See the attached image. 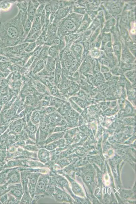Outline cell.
Masks as SVG:
<instances>
[{
	"label": "cell",
	"instance_id": "cell-1",
	"mask_svg": "<svg viewBox=\"0 0 136 204\" xmlns=\"http://www.w3.org/2000/svg\"><path fill=\"white\" fill-rule=\"evenodd\" d=\"M7 23L6 33L8 46H15L23 42L24 28L20 13L14 18L9 20Z\"/></svg>",
	"mask_w": 136,
	"mask_h": 204
},
{
	"label": "cell",
	"instance_id": "cell-2",
	"mask_svg": "<svg viewBox=\"0 0 136 204\" xmlns=\"http://www.w3.org/2000/svg\"><path fill=\"white\" fill-rule=\"evenodd\" d=\"M40 5V3L38 2L31 1L29 2L27 11V16L28 19L32 22L35 18L36 10Z\"/></svg>",
	"mask_w": 136,
	"mask_h": 204
},
{
	"label": "cell",
	"instance_id": "cell-3",
	"mask_svg": "<svg viewBox=\"0 0 136 204\" xmlns=\"http://www.w3.org/2000/svg\"><path fill=\"white\" fill-rule=\"evenodd\" d=\"M70 10V8L69 7H65L58 9L54 14V20L52 22L55 24L58 23L60 20L65 18Z\"/></svg>",
	"mask_w": 136,
	"mask_h": 204
},
{
	"label": "cell",
	"instance_id": "cell-4",
	"mask_svg": "<svg viewBox=\"0 0 136 204\" xmlns=\"http://www.w3.org/2000/svg\"><path fill=\"white\" fill-rule=\"evenodd\" d=\"M47 182L48 180L45 178L42 177L39 178L36 184V193L44 192L46 188Z\"/></svg>",
	"mask_w": 136,
	"mask_h": 204
},
{
	"label": "cell",
	"instance_id": "cell-5",
	"mask_svg": "<svg viewBox=\"0 0 136 204\" xmlns=\"http://www.w3.org/2000/svg\"><path fill=\"white\" fill-rule=\"evenodd\" d=\"M28 3L29 2L25 1L19 2L17 4V6L19 9V13L21 16L27 14Z\"/></svg>",
	"mask_w": 136,
	"mask_h": 204
},
{
	"label": "cell",
	"instance_id": "cell-6",
	"mask_svg": "<svg viewBox=\"0 0 136 204\" xmlns=\"http://www.w3.org/2000/svg\"><path fill=\"white\" fill-rule=\"evenodd\" d=\"M32 22L29 19H27L24 22L23 24V28H24V35L23 37V41L24 42L28 36L29 31L32 28Z\"/></svg>",
	"mask_w": 136,
	"mask_h": 204
},
{
	"label": "cell",
	"instance_id": "cell-7",
	"mask_svg": "<svg viewBox=\"0 0 136 204\" xmlns=\"http://www.w3.org/2000/svg\"><path fill=\"white\" fill-rule=\"evenodd\" d=\"M44 66H45V64L43 59H41L37 61L33 69V73L34 74L38 73L44 68Z\"/></svg>",
	"mask_w": 136,
	"mask_h": 204
},
{
	"label": "cell",
	"instance_id": "cell-8",
	"mask_svg": "<svg viewBox=\"0 0 136 204\" xmlns=\"http://www.w3.org/2000/svg\"><path fill=\"white\" fill-rule=\"evenodd\" d=\"M39 157L40 161L42 162H47L49 159V152L47 150H40L39 153Z\"/></svg>",
	"mask_w": 136,
	"mask_h": 204
},
{
	"label": "cell",
	"instance_id": "cell-9",
	"mask_svg": "<svg viewBox=\"0 0 136 204\" xmlns=\"http://www.w3.org/2000/svg\"><path fill=\"white\" fill-rule=\"evenodd\" d=\"M58 49L55 45H52L49 47L48 51V55L49 56L53 58H56L58 56Z\"/></svg>",
	"mask_w": 136,
	"mask_h": 204
},
{
	"label": "cell",
	"instance_id": "cell-10",
	"mask_svg": "<svg viewBox=\"0 0 136 204\" xmlns=\"http://www.w3.org/2000/svg\"><path fill=\"white\" fill-rule=\"evenodd\" d=\"M11 193L16 197L21 198L22 194V191L21 186L15 187L12 189L11 190Z\"/></svg>",
	"mask_w": 136,
	"mask_h": 204
},
{
	"label": "cell",
	"instance_id": "cell-11",
	"mask_svg": "<svg viewBox=\"0 0 136 204\" xmlns=\"http://www.w3.org/2000/svg\"><path fill=\"white\" fill-rule=\"evenodd\" d=\"M44 9L46 13V22L49 21V18H50V16H51V13H52V4H51V2H49L47 3V4L45 5V8H44Z\"/></svg>",
	"mask_w": 136,
	"mask_h": 204
},
{
	"label": "cell",
	"instance_id": "cell-12",
	"mask_svg": "<svg viewBox=\"0 0 136 204\" xmlns=\"http://www.w3.org/2000/svg\"><path fill=\"white\" fill-rule=\"evenodd\" d=\"M32 26L35 27L38 30H41L42 28V25L40 20V17L35 16L34 20L32 22Z\"/></svg>",
	"mask_w": 136,
	"mask_h": 204
},
{
	"label": "cell",
	"instance_id": "cell-13",
	"mask_svg": "<svg viewBox=\"0 0 136 204\" xmlns=\"http://www.w3.org/2000/svg\"><path fill=\"white\" fill-rule=\"evenodd\" d=\"M57 60L56 63V71H55V78L56 80L58 81L59 78L61 76V65H60V62L59 59L57 57Z\"/></svg>",
	"mask_w": 136,
	"mask_h": 204
},
{
	"label": "cell",
	"instance_id": "cell-14",
	"mask_svg": "<svg viewBox=\"0 0 136 204\" xmlns=\"http://www.w3.org/2000/svg\"><path fill=\"white\" fill-rule=\"evenodd\" d=\"M42 32V31L41 30L38 31L34 35H32L28 40L25 42V43H26V42H28L30 43L35 42V41L38 39V37L41 35Z\"/></svg>",
	"mask_w": 136,
	"mask_h": 204
},
{
	"label": "cell",
	"instance_id": "cell-15",
	"mask_svg": "<svg viewBox=\"0 0 136 204\" xmlns=\"http://www.w3.org/2000/svg\"><path fill=\"white\" fill-rule=\"evenodd\" d=\"M72 48L73 53L77 56H80L82 51V47L80 45H75Z\"/></svg>",
	"mask_w": 136,
	"mask_h": 204
},
{
	"label": "cell",
	"instance_id": "cell-16",
	"mask_svg": "<svg viewBox=\"0 0 136 204\" xmlns=\"http://www.w3.org/2000/svg\"><path fill=\"white\" fill-rule=\"evenodd\" d=\"M61 135L62 134L61 133H56V134H53L46 141L45 143L46 144H48L53 141H56L60 138Z\"/></svg>",
	"mask_w": 136,
	"mask_h": 204
},
{
	"label": "cell",
	"instance_id": "cell-17",
	"mask_svg": "<svg viewBox=\"0 0 136 204\" xmlns=\"http://www.w3.org/2000/svg\"><path fill=\"white\" fill-rule=\"evenodd\" d=\"M36 46H37V44L35 42L29 43L27 47L25 48L24 50L28 53L31 52L35 49Z\"/></svg>",
	"mask_w": 136,
	"mask_h": 204
},
{
	"label": "cell",
	"instance_id": "cell-18",
	"mask_svg": "<svg viewBox=\"0 0 136 204\" xmlns=\"http://www.w3.org/2000/svg\"><path fill=\"white\" fill-rule=\"evenodd\" d=\"M44 2L43 3L40 4L39 6L37 8V10H36V14L35 16H38V17H40L41 14L42 13V12H43V10L45 8V5L46 4L44 3Z\"/></svg>",
	"mask_w": 136,
	"mask_h": 204
},
{
	"label": "cell",
	"instance_id": "cell-19",
	"mask_svg": "<svg viewBox=\"0 0 136 204\" xmlns=\"http://www.w3.org/2000/svg\"><path fill=\"white\" fill-rule=\"evenodd\" d=\"M99 60L100 62L105 66H109L110 65V63L107 58L104 55L100 56Z\"/></svg>",
	"mask_w": 136,
	"mask_h": 204
},
{
	"label": "cell",
	"instance_id": "cell-20",
	"mask_svg": "<svg viewBox=\"0 0 136 204\" xmlns=\"http://www.w3.org/2000/svg\"><path fill=\"white\" fill-rule=\"evenodd\" d=\"M19 176L18 174L16 172H14L11 173L9 176V179L11 182L15 183L18 182L19 180Z\"/></svg>",
	"mask_w": 136,
	"mask_h": 204
},
{
	"label": "cell",
	"instance_id": "cell-21",
	"mask_svg": "<svg viewBox=\"0 0 136 204\" xmlns=\"http://www.w3.org/2000/svg\"><path fill=\"white\" fill-rule=\"evenodd\" d=\"M113 49L115 54L118 57H119L121 51V46L119 43H117L113 45Z\"/></svg>",
	"mask_w": 136,
	"mask_h": 204
},
{
	"label": "cell",
	"instance_id": "cell-22",
	"mask_svg": "<svg viewBox=\"0 0 136 204\" xmlns=\"http://www.w3.org/2000/svg\"><path fill=\"white\" fill-rule=\"evenodd\" d=\"M111 39V36L110 34V33L109 34H104L102 38L103 44H104L105 45L106 43H107L108 42L110 41Z\"/></svg>",
	"mask_w": 136,
	"mask_h": 204
},
{
	"label": "cell",
	"instance_id": "cell-23",
	"mask_svg": "<svg viewBox=\"0 0 136 204\" xmlns=\"http://www.w3.org/2000/svg\"><path fill=\"white\" fill-rule=\"evenodd\" d=\"M89 25V21L86 19H85L82 22L81 25L80 26V30H85L86 29L88 26Z\"/></svg>",
	"mask_w": 136,
	"mask_h": 204
},
{
	"label": "cell",
	"instance_id": "cell-24",
	"mask_svg": "<svg viewBox=\"0 0 136 204\" xmlns=\"http://www.w3.org/2000/svg\"><path fill=\"white\" fill-rule=\"evenodd\" d=\"M40 20H41V25H42V27H43V25H44L46 21V13L45 11V9L43 10V12H42V13L41 14V16L40 17Z\"/></svg>",
	"mask_w": 136,
	"mask_h": 204
},
{
	"label": "cell",
	"instance_id": "cell-25",
	"mask_svg": "<svg viewBox=\"0 0 136 204\" xmlns=\"http://www.w3.org/2000/svg\"><path fill=\"white\" fill-rule=\"evenodd\" d=\"M91 55L94 58H96L100 57V51L96 49H92L91 52Z\"/></svg>",
	"mask_w": 136,
	"mask_h": 204
},
{
	"label": "cell",
	"instance_id": "cell-26",
	"mask_svg": "<svg viewBox=\"0 0 136 204\" xmlns=\"http://www.w3.org/2000/svg\"><path fill=\"white\" fill-rule=\"evenodd\" d=\"M111 9L113 12L118 13L120 12L121 10V7L119 4L115 3L111 7Z\"/></svg>",
	"mask_w": 136,
	"mask_h": 204
},
{
	"label": "cell",
	"instance_id": "cell-27",
	"mask_svg": "<svg viewBox=\"0 0 136 204\" xmlns=\"http://www.w3.org/2000/svg\"><path fill=\"white\" fill-rule=\"evenodd\" d=\"M34 53V55L32 56V57H31V58L29 59V61H28V62L27 63V64H26V67H28L30 66L32 64L33 62L34 61V59L36 58V57L37 56V53Z\"/></svg>",
	"mask_w": 136,
	"mask_h": 204
},
{
	"label": "cell",
	"instance_id": "cell-28",
	"mask_svg": "<svg viewBox=\"0 0 136 204\" xmlns=\"http://www.w3.org/2000/svg\"><path fill=\"white\" fill-rule=\"evenodd\" d=\"M125 53L123 55V56H124V59L126 60V61H127V62H128L129 60H130V61L131 60L130 54L128 51L125 52Z\"/></svg>",
	"mask_w": 136,
	"mask_h": 204
},
{
	"label": "cell",
	"instance_id": "cell-29",
	"mask_svg": "<svg viewBox=\"0 0 136 204\" xmlns=\"http://www.w3.org/2000/svg\"><path fill=\"white\" fill-rule=\"evenodd\" d=\"M7 190V188L5 186H0V197L4 194Z\"/></svg>",
	"mask_w": 136,
	"mask_h": 204
},
{
	"label": "cell",
	"instance_id": "cell-30",
	"mask_svg": "<svg viewBox=\"0 0 136 204\" xmlns=\"http://www.w3.org/2000/svg\"><path fill=\"white\" fill-rule=\"evenodd\" d=\"M102 40V38L101 37V36H100L98 38L97 41L96 42V44H95V47L97 48H99L100 46Z\"/></svg>",
	"mask_w": 136,
	"mask_h": 204
},
{
	"label": "cell",
	"instance_id": "cell-31",
	"mask_svg": "<svg viewBox=\"0 0 136 204\" xmlns=\"http://www.w3.org/2000/svg\"><path fill=\"white\" fill-rule=\"evenodd\" d=\"M0 200L3 203H6L8 201L7 196L5 194L0 198Z\"/></svg>",
	"mask_w": 136,
	"mask_h": 204
},
{
	"label": "cell",
	"instance_id": "cell-32",
	"mask_svg": "<svg viewBox=\"0 0 136 204\" xmlns=\"http://www.w3.org/2000/svg\"><path fill=\"white\" fill-rule=\"evenodd\" d=\"M115 23V21L113 19H111L109 21H108L107 22L106 25L107 26H110L111 27L113 26Z\"/></svg>",
	"mask_w": 136,
	"mask_h": 204
},
{
	"label": "cell",
	"instance_id": "cell-33",
	"mask_svg": "<svg viewBox=\"0 0 136 204\" xmlns=\"http://www.w3.org/2000/svg\"><path fill=\"white\" fill-rule=\"evenodd\" d=\"M101 71L103 73H105L109 71V69L107 67L103 65L101 66Z\"/></svg>",
	"mask_w": 136,
	"mask_h": 204
},
{
	"label": "cell",
	"instance_id": "cell-34",
	"mask_svg": "<svg viewBox=\"0 0 136 204\" xmlns=\"http://www.w3.org/2000/svg\"><path fill=\"white\" fill-rule=\"evenodd\" d=\"M100 67L99 64H98L96 65L93 66V70H94V72H98L100 70Z\"/></svg>",
	"mask_w": 136,
	"mask_h": 204
},
{
	"label": "cell",
	"instance_id": "cell-35",
	"mask_svg": "<svg viewBox=\"0 0 136 204\" xmlns=\"http://www.w3.org/2000/svg\"><path fill=\"white\" fill-rule=\"evenodd\" d=\"M104 75L105 79L107 80H108L110 79L112 76L111 74L109 72H107L104 73Z\"/></svg>",
	"mask_w": 136,
	"mask_h": 204
},
{
	"label": "cell",
	"instance_id": "cell-36",
	"mask_svg": "<svg viewBox=\"0 0 136 204\" xmlns=\"http://www.w3.org/2000/svg\"><path fill=\"white\" fill-rule=\"evenodd\" d=\"M4 4V5L2 7L5 10L8 9L11 6V4L9 3H6Z\"/></svg>",
	"mask_w": 136,
	"mask_h": 204
},
{
	"label": "cell",
	"instance_id": "cell-37",
	"mask_svg": "<svg viewBox=\"0 0 136 204\" xmlns=\"http://www.w3.org/2000/svg\"><path fill=\"white\" fill-rule=\"evenodd\" d=\"M26 149H28V150H37V148L36 147L33 146H27L26 147Z\"/></svg>",
	"mask_w": 136,
	"mask_h": 204
},
{
	"label": "cell",
	"instance_id": "cell-38",
	"mask_svg": "<svg viewBox=\"0 0 136 204\" xmlns=\"http://www.w3.org/2000/svg\"><path fill=\"white\" fill-rule=\"evenodd\" d=\"M76 11L77 12L80 13L84 14L85 10L83 8H78L76 10Z\"/></svg>",
	"mask_w": 136,
	"mask_h": 204
},
{
	"label": "cell",
	"instance_id": "cell-39",
	"mask_svg": "<svg viewBox=\"0 0 136 204\" xmlns=\"http://www.w3.org/2000/svg\"><path fill=\"white\" fill-rule=\"evenodd\" d=\"M29 129L30 132H34L35 131V130H36V127L35 126H33V125H31V126H29Z\"/></svg>",
	"mask_w": 136,
	"mask_h": 204
},
{
	"label": "cell",
	"instance_id": "cell-40",
	"mask_svg": "<svg viewBox=\"0 0 136 204\" xmlns=\"http://www.w3.org/2000/svg\"><path fill=\"white\" fill-rule=\"evenodd\" d=\"M40 128H41V130H42V131H46V129H47V127H46V125H45V124H44V123L41 124Z\"/></svg>",
	"mask_w": 136,
	"mask_h": 204
},
{
	"label": "cell",
	"instance_id": "cell-41",
	"mask_svg": "<svg viewBox=\"0 0 136 204\" xmlns=\"http://www.w3.org/2000/svg\"><path fill=\"white\" fill-rule=\"evenodd\" d=\"M49 121L52 123H54L56 121V119L54 116H50L49 119Z\"/></svg>",
	"mask_w": 136,
	"mask_h": 204
},
{
	"label": "cell",
	"instance_id": "cell-42",
	"mask_svg": "<svg viewBox=\"0 0 136 204\" xmlns=\"http://www.w3.org/2000/svg\"><path fill=\"white\" fill-rule=\"evenodd\" d=\"M62 86H63V88L64 89L67 88L69 86V84H68V83L67 82L64 83Z\"/></svg>",
	"mask_w": 136,
	"mask_h": 204
},
{
	"label": "cell",
	"instance_id": "cell-43",
	"mask_svg": "<svg viewBox=\"0 0 136 204\" xmlns=\"http://www.w3.org/2000/svg\"><path fill=\"white\" fill-rule=\"evenodd\" d=\"M19 68L16 65H14L13 67V69L15 71H17L18 70Z\"/></svg>",
	"mask_w": 136,
	"mask_h": 204
},
{
	"label": "cell",
	"instance_id": "cell-44",
	"mask_svg": "<svg viewBox=\"0 0 136 204\" xmlns=\"http://www.w3.org/2000/svg\"><path fill=\"white\" fill-rule=\"evenodd\" d=\"M15 132H16V133H20L21 131V129H20V128L17 127V128H16V129H15Z\"/></svg>",
	"mask_w": 136,
	"mask_h": 204
},
{
	"label": "cell",
	"instance_id": "cell-45",
	"mask_svg": "<svg viewBox=\"0 0 136 204\" xmlns=\"http://www.w3.org/2000/svg\"><path fill=\"white\" fill-rule=\"evenodd\" d=\"M8 100V97L7 96H5L3 98V100L4 101H7Z\"/></svg>",
	"mask_w": 136,
	"mask_h": 204
},
{
	"label": "cell",
	"instance_id": "cell-46",
	"mask_svg": "<svg viewBox=\"0 0 136 204\" xmlns=\"http://www.w3.org/2000/svg\"><path fill=\"white\" fill-rule=\"evenodd\" d=\"M34 121H36V122H39V116H36L34 118Z\"/></svg>",
	"mask_w": 136,
	"mask_h": 204
}]
</instances>
